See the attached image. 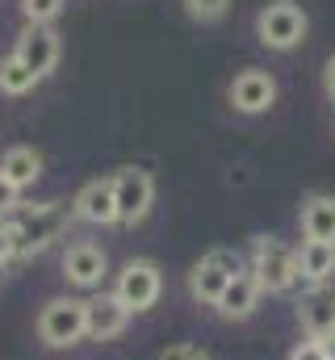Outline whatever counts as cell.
I'll use <instances>...</instances> for the list:
<instances>
[{
    "mask_svg": "<svg viewBox=\"0 0 335 360\" xmlns=\"http://www.w3.org/2000/svg\"><path fill=\"white\" fill-rule=\"evenodd\" d=\"M17 205H21V188H17V184H8V180L0 176V218H4V214H13Z\"/></svg>",
    "mask_w": 335,
    "mask_h": 360,
    "instance_id": "cell-21",
    "label": "cell"
},
{
    "mask_svg": "<svg viewBox=\"0 0 335 360\" xmlns=\"http://www.w3.org/2000/svg\"><path fill=\"white\" fill-rule=\"evenodd\" d=\"M105 272H109V260H105V252H101L96 243H72V248H68V256H63V276H68V285H76V289H96V285L105 281Z\"/></svg>",
    "mask_w": 335,
    "mask_h": 360,
    "instance_id": "cell-11",
    "label": "cell"
},
{
    "mask_svg": "<svg viewBox=\"0 0 335 360\" xmlns=\"http://www.w3.org/2000/svg\"><path fill=\"white\" fill-rule=\"evenodd\" d=\"M160 360H206V352H201L197 344H176V348H168Z\"/></svg>",
    "mask_w": 335,
    "mask_h": 360,
    "instance_id": "cell-23",
    "label": "cell"
},
{
    "mask_svg": "<svg viewBox=\"0 0 335 360\" xmlns=\"http://www.w3.org/2000/svg\"><path fill=\"white\" fill-rule=\"evenodd\" d=\"M130 323V310L113 297V293H101V297H88L84 302V335L105 344V340H118Z\"/></svg>",
    "mask_w": 335,
    "mask_h": 360,
    "instance_id": "cell-8",
    "label": "cell"
},
{
    "mask_svg": "<svg viewBox=\"0 0 335 360\" xmlns=\"http://www.w3.org/2000/svg\"><path fill=\"white\" fill-rule=\"evenodd\" d=\"M38 340L46 348H72L84 335V302L80 297H51L38 314Z\"/></svg>",
    "mask_w": 335,
    "mask_h": 360,
    "instance_id": "cell-6",
    "label": "cell"
},
{
    "mask_svg": "<svg viewBox=\"0 0 335 360\" xmlns=\"http://www.w3.org/2000/svg\"><path fill=\"white\" fill-rule=\"evenodd\" d=\"M184 8H189L193 21H218L231 8V0H184Z\"/></svg>",
    "mask_w": 335,
    "mask_h": 360,
    "instance_id": "cell-20",
    "label": "cell"
},
{
    "mask_svg": "<svg viewBox=\"0 0 335 360\" xmlns=\"http://www.w3.org/2000/svg\"><path fill=\"white\" fill-rule=\"evenodd\" d=\"M76 218V210L68 201H42V205H30V210H13V260H30L38 252H46L55 239H63L68 222Z\"/></svg>",
    "mask_w": 335,
    "mask_h": 360,
    "instance_id": "cell-1",
    "label": "cell"
},
{
    "mask_svg": "<svg viewBox=\"0 0 335 360\" xmlns=\"http://www.w3.org/2000/svg\"><path fill=\"white\" fill-rule=\"evenodd\" d=\"M319 344H323V352H327V360H335V331H331V335H323Z\"/></svg>",
    "mask_w": 335,
    "mask_h": 360,
    "instance_id": "cell-26",
    "label": "cell"
},
{
    "mask_svg": "<svg viewBox=\"0 0 335 360\" xmlns=\"http://www.w3.org/2000/svg\"><path fill=\"white\" fill-rule=\"evenodd\" d=\"M335 272V243H315L306 239L298 248V281L306 285H327Z\"/></svg>",
    "mask_w": 335,
    "mask_h": 360,
    "instance_id": "cell-16",
    "label": "cell"
},
{
    "mask_svg": "<svg viewBox=\"0 0 335 360\" xmlns=\"http://www.w3.org/2000/svg\"><path fill=\"white\" fill-rule=\"evenodd\" d=\"M298 319H302L306 335H315V340L331 335L335 331V289L310 285V289L302 293V302H298Z\"/></svg>",
    "mask_w": 335,
    "mask_h": 360,
    "instance_id": "cell-13",
    "label": "cell"
},
{
    "mask_svg": "<svg viewBox=\"0 0 335 360\" xmlns=\"http://www.w3.org/2000/svg\"><path fill=\"white\" fill-rule=\"evenodd\" d=\"M289 360H327V352H323V344L310 335V340H302V344L289 352Z\"/></svg>",
    "mask_w": 335,
    "mask_h": 360,
    "instance_id": "cell-22",
    "label": "cell"
},
{
    "mask_svg": "<svg viewBox=\"0 0 335 360\" xmlns=\"http://www.w3.org/2000/svg\"><path fill=\"white\" fill-rule=\"evenodd\" d=\"M113 201H118V222L122 226H134L151 214V201H156V180L143 168H122L113 176Z\"/></svg>",
    "mask_w": 335,
    "mask_h": 360,
    "instance_id": "cell-7",
    "label": "cell"
},
{
    "mask_svg": "<svg viewBox=\"0 0 335 360\" xmlns=\"http://www.w3.org/2000/svg\"><path fill=\"white\" fill-rule=\"evenodd\" d=\"M260 297H264V289H260L255 272L248 269V272H239V276H231V285L222 289V297L214 306H218L222 319H251L255 306H260Z\"/></svg>",
    "mask_w": 335,
    "mask_h": 360,
    "instance_id": "cell-14",
    "label": "cell"
},
{
    "mask_svg": "<svg viewBox=\"0 0 335 360\" xmlns=\"http://www.w3.org/2000/svg\"><path fill=\"white\" fill-rule=\"evenodd\" d=\"M160 293H164V272H160V264H151V260H130L126 269L118 272V281H113V297L130 314L151 310L160 302Z\"/></svg>",
    "mask_w": 335,
    "mask_h": 360,
    "instance_id": "cell-5",
    "label": "cell"
},
{
    "mask_svg": "<svg viewBox=\"0 0 335 360\" xmlns=\"http://www.w3.org/2000/svg\"><path fill=\"white\" fill-rule=\"evenodd\" d=\"M251 272H255L264 293H289L298 285V252L281 239H255Z\"/></svg>",
    "mask_w": 335,
    "mask_h": 360,
    "instance_id": "cell-3",
    "label": "cell"
},
{
    "mask_svg": "<svg viewBox=\"0 0 335 360\" xmlns=\"http://www.w3.org/2000/svg\"><path fill=\"white\" fill-rule=\"evenodd\" d=\"M59 8H63V0H21V13L30 25H51L59 17Z\"/></svg>",
    "mask_w": 335,
    "mask_h": 360,
    "instance_id": "cell-19",
    "label": "cell"
},
{
    "mask_svg": "<svg viewBox=\"0 0 335 360\" xmlns=\"http://www.w3.org/2000/svg\"><path fill=\"white\" fill-rule=\"evenodd\" d=\"M72 210H76V218L92 222V226H109V222H118V201H113V176H109V180H88V184H84L80 193H76Z\"/></svg>",
    "mask_w": 335,
    "mask_h": 360,
    "instance_id": "cell-12",
    "label": "cell"
},
{
    "mask_svg": "<svg viewBox=\"0 0 335 360\" xmlns=\"http://www.w3.org/2000/svg\"><path fill=\"white\" fill-rule=\"evenodd\" d=\"M13 260V231H8V222H0V269Z\"/></svg>",
    "mask_w": 335,
    "mask_h": 360,
    "instance_id": "cell-24",
    "label": "cell"
},
{
    "mask_svg": "<svg viewBox=\"0 0 335 360\" xmlns=\"http://www.w3.org/2000/svg\"><path fill=\"white\" fill-rule=\"evenodd\" d=\"M255 34L268 51H293L306 38V13L293 0H272L268 8H260L255 17Z\"/></svg>",
    "mask_w": 335,
    "mask_h": 360,
    "instance_id": "cell-4",
    "label": "cell"
},
{
    "mask_svg": "<svg viewBox=\"0 0 335 360\" xmlns=\"http://www.w3.org/2000/svg\"><path fill=\"white\" fill-rule=\"evenodd\" d=\"M231 105L239 109V113H264L272 101H277V80L268 76V72H260V68H248V72H239L235 80H231Z\"/></svg>",
    "mask_w": 335,
    "mask_h": 360,
    "instance_id": "cell-10",
    "label": "cell"
},
{
    "mask_svg": "<svg viewBox=\"0 0 335 360\" xmlns=\"http://www.w3.org/2000/svg\"><path fill=\"white\" fill-rule=\"evenodd\" d=\"M21 63H25V72L30 76H46L55 63H59V34L51 30V25H30L21 38H17V51H13Z\"/></svg>",
    "mask_w": 335,
    "mask_h": 360,
    "instance_id": "cell-9",
    "label": "cell"
},
{
    "mask_svg": "<svg viewBox=\"0 0 335 360\" xmlns=\"http://www.w3.org/2000/svg\"><path fill=\"white\" fill-rule=\"evenodd\" d=\"M239 272H248V260L235 252V248H214V252H206L193 272H189V293L197 297V302H206V306H214L218 297H222V289L231 285V276H239Z\"/></svg>",
    "mask_w": 335,
    "mask_h": 360,
    "instance_id": "cell-2",
    "label": "cell"
},
{
    "mask_svg": "<svg viewBox=\"0 0 335 360\" xmlns=\"http://www.w3.org/2000/svg\"><path fill=\"white\" fill-rule=\"evenodd\" d=\"M302 235L315 243H335V197L331 193H310L302 201Z\"/></svg>",
    "mask_w": 335,
    "mask_h": 360,
    "instance_id": "cell-15",
    "label": "cell"
},
{
    "mask_svg": "<svg viewBox=\"0 0 335 360\" xmlns=\"http://www.w3.org/2000/svg\"><path fill=\"white\" fill-rule=\"evenodd\" d=\"M323 89H327V92L335 96V55L327 59V72H323Z\"/></svg>",
    "mask_w": 335,
    "mask_h": 360,
    "instance_id": "cell-25",
    "label": "cell"
},
{
    "mask_svg": "<svg viewBox=\"0 0 335 360\" xmlns=\"http://www.w3.org/2000/svg\"><path fill=\"white\" fill-rule=\"evenodd\" d=\"M34 84H38V76H30V72H25V63H21L17 55H8V59L0 63V92L21 96V92H30Z\"/></svg>",
    "mask_w": 335,
    "mask_h": 360,
    "instance_id": "cell-18",
    "label": "cell"
},
{
    "mask_svg": "<svg viewBox=\"0 0 335 360\" xmlns=\"http://www.w3.org/2000/svg\"><path fill=\"white\" fill-rule=\"evenodd\" d=\"M0 176L8 184H17V188H30L34 180L42 176V155L34 147H8L0 155Z\"/></svg>",
    "mask_w": 335,
    "mask_h": 360,
    "instance_id": "cell-17",
    "label": "cell"
}]
</instances>
